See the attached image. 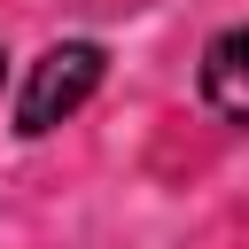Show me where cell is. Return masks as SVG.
Instances as JSON below:
<instances>
[{
	"instance_id": "1",
	"label": "cell",
	"mask_w": 249,
	"mask_h": 249,
	"mask_svg": "<svg viewBox=\"0 0 249 249\" xmlns=\"http://www.w3.org/2000/svg\"><path fill=\"white\" fill-rule=\"evenodd\" d=\"M101 70H109V54H101L93 39H54V47L23 70V93H16V132H23V140H39V132H54L62 117H78V109L93 101Z\"/></svg>"
},
{
	"instance_id": "2",
	"label": "cell",
	"mask_w": 249,
	"mask_h": 249,
	"mask_svg": "<svg viewBox=\"0 0 249 249\" xmlns=\"http://www.w3.org/2000/svg\"><path fill=\"white\" fill-rule=\"evenodd\" d=\"M202 101L218 117L249 124V23H233V31H218L202 47Z\"/></svg>"
},
{
	"instance_id": "3",
	"label": "cell",
	"mask_w": 249,
	"mask_h": 249,
	"mask_svg": "<svg viewBox=\"0 0 249 249\" xmlns=\"http://www.w3.org/2000/svg\"><path fill=\"white\" fill-rule=\"evenodd\" d=\"M0 62H8V54H0Z\"/></svg>"
}]
</instances>
